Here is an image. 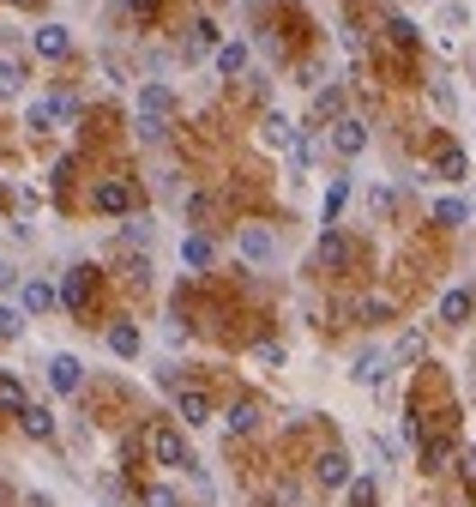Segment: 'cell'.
<instances>
[{"label": "cell", "mask_w": 476, "mask_h": 507, "mask_svg": "<svg viewBox=\"0 0 476 507\" xmlns=\"http://www.w3.org/2000/svg\"><path fill=\"white\" fill-rule=\"evenodd\" d=\"M67 49H73V31H67V24H37V55L42 61H67Z\"/></svg>", "instance_id": "cell-9"}, {"label": "cell", "mask_w": 476, "mask_h": 507, "mask_svg": "<svg viewBox=\"0 0 476 507\" xmlns=\"http://www.w3.org/2000/svg\"><path fill=\"white\" fill-rule=\"evenodd\" d=\"M471 218V205L458 200V194H446V200H435V223H446V230H458V223Z\"/></svg>", "instance_id": "cell-22"}, {"label": "cell", "mask_w": 476, "mask_h": 507, "mask_svg": "<svg viewBox=\"0 0 476 507\" xmlns=\"http://www.w3.org/2000/svg\"><path fill=\"white\" fill-rule=\"evenodd\" d=\"M19 423H24V435H31V441H49V435H55V411H49V405H24Z\"/></svg>", "instance_id": "cell-13"}, {"label": "cell", "mask_w": 476, "mask_h": 507, "mask_svg": "<svg viewBox=\"0 0 476 507\" xmlns=\"http://www.w3.org/2000/svg\"><path fill=\"white\" fill-rule=\"evenodd\" d=\"M24 405H31V399H24V386L13 381V375H0V411H6V417H19Z\"/></svg>", "instance_id": "cell-25"}, {"label": "cell", "mask_w": 476, "mask_h": 507, "mask_svg": "<svg viewBox=\"0 0 476 507\" xmlns=\"http://www.w3.org/2000/svg\"><path fill=\"white\" fill-rule=\"evenodd\" d=\"M133 6H139V13H151V0H133Z\"/></svg>", "instance_id": "cell-40"}, {"label": "cell", "mask_w": 476, "mask_h": 507, "mask_svg": "<svg viewBox=\"0 0 476 507\" xmlns=\"http://www.w3.org/2000/svg\"><path fill=\"white\" fill-rule=\"evenodd\" d=\"M91 200H97V212H133V187L127 182H103Z\"/></svg>", "instance_id": "cell-15"}, {"label": "cell", "mask_w": 476, "mask_h": 507, "mask_svg": "<svg viewBox=\"0 0 476 507\" xmlns=\"http://www.w3.org/2000/svg\"><path fill=\"white\" fill-rule=\"evenodd\" d=\"M314 260L326 266V272H337V266L350 260V242H344L337 230H326V236H319V248H314Z\"/></svg>", "instance_id": "cell-14"}, {"label": "cell", "mask_w": 476, "mask_h": 507, "mask_svg": "<svg viewBox=\"0 0 476 507\" xmlns=\"http://www.w3.org/2000/svg\"><path fill=\"white\" fill-rule=\"evenodd\" d=\"M332 151H337V158H362V151H368V122L337 115V122H332Z\"/></svg>", "instance_id": "cell-5"}, {"label": "cell", "mask_w": 476, "mask_h": 507, "mask_svg": "<svg viewBox=\"0 0 476 507\" xmlns=\"http://www.w3.org/2000/svg\"><path fill=\"white\" fill-rule=\"evenodd\" d=\"M24 507H55V502H49V495H31V502H24Z\"/></svg>", "instance_id": "cell-39"}, {"label": "cell", "mask_w": 476, "mask_h": 507, "mask_svg": "<svg viewBox=\"0 0 476 507\" xmlns=\"http://www.w3.org/2000/svg\"><path fill=\"white\" fill-rule=\"evenodd\" d=\"M471 290H446V296H440V321H446V326H464V321H471Z\"/></svg>", "instance_id": "cell-17"}, {"label": "cell", "mask_w": 476, "mask_h": 507, "mask_svg": "<svg viewBox=\"0 0 476 507\" xmlns=\"http://www.w3.org/2000/svg\"><path fill=\"white\" fill-rule=\"evenodd\" d=\"M169 109H175V91L151 79V85L139 91V115H151V122H169Z\"/></svg>", "instance_id": "cell-11"}, {"label": "cell", "mask_w": 476, "mask_h": 507, "mask_svg": "<svg viewBox=\"0 0 476 507\" xmlns=\"http://www.w3.org/2000/svg\"><path fill=\"white\" fill-rule=\"evenodd\" d=\"M440 176H453V182L464 176V151H458V145H453V151H440Z\"/></svg>", "instance_id": "cell-32"}, {"label": "cell", "mask_w": 476, "mask_h": 507, "mask_svg": "<svg viewBox=\"0 0 476 507\" xmlns=\"http://www.w3.org/2000/svg\"><path fill=\"white\" fill-rule=\"evenodd\" d=\"M24 321H31V314H24L19 303H0V339H6V345H13V339H24Z\"/></svg>", "instance_id": "cell-21"}, {"label": "cell", "mask_w": 476, "mask_h": 507, "mask_svg": "<svg viewBox=\"0 0 476 507\" xmlns=\"http://www.w3.org/2000/svg\"><path fill=\"white\" fill-rule=\"evenodd\" d=\"M422 350H428V339H422V332H404V339H398V363H422Z\"/></svg>", "instance_id": "cell-27"}, {"label": "cell", "mask_w": 476, "mask_h": 507, "mask_svg": "<svg viewBox=\"0 0 476 507\" xmlns=\"http://www.w3.org/2000/svg\"><path fill=\"white\" fill-rule=\"evenodd\" d=\"M181 260L193 266V272H205V266L218 260V248H211V236H187V242H181Z\"/></svg>", "instance_id": "cell-19"}, {"label": "cell", "mask_w": 476, "mask_h": 507, "mask_svg": "<svg viewBox=\"0 0 476 507\" xmlns=\"http://www.w3.org/2000/svg\"><path fill=\"white\" fill-rule=\"evenodd\" d=\"M386 31H392V37L404 42V49H410V42H417V24H410V19H392V24H386Z\"/></svg>", "instance_id": "cell-35"}, {"label": "cell", "mask_w": 476, "mask_h": 507, "mask_svg": "<svg viewBox=\"0 0 476 507\" xmlns=\"http://www.w3.org/2000/svg\"><path fill=\"white\" fill-rule=\"evenodd\" d=\"M109 350H115V357H139V326L115 321V326H109Z\"/></svg>", "instance_id": "cell-20"}, {"label": "cell", "mask_w": 476, "mask_h": 507, "mask_svg": "<svg viewBox=\"0 0 476 507\" xmlns=\"http://www.w3.org/2000/svg\"><path fill=\"white\" fill-rule=\"evenodd\" d=\"M314 484L319 489H350L356 477H350V453H319L314 459Z\"/></svg>", "instance_id": "cell-6"}, {"label": "cell", "mask_w": 476, "mask_h": 507, "mask_svg": "<svg viewBox=\"0 0 476 507\" xmlns=\"http://www.w3.org/2000/svg\"><path fill=\"white\" fill-rule=\"evenodd\" d=\"M211 42H218V31H211V24H193V42H187V55H205Z\"/></svg>", "instance_id": "cell-30"}, {"label": "cell", "mask_w": 476, "mask_h": 507, "mask_svg": "<svg viewBox=\"0 0 476 507\" xmlns=\"http://www.w3.org/2000/svg\"><path fill=\"white\" fill-rule=\"evenodd\" d=\"M145 507H181V502H175V489H163V484H151V489H145Z\"/></svg>", "instance_id": "cell-33"}, {"label": "cell", "mask_w": 476, "mask_h": 507, "mask_svg": "<svg viewBox=\"0 0 476 507\" xmlns=\"http://www.w3.org/2000/svg\"><path fill=\"white\" fill-rule=\"evenodd\" d=\"M254 429H259V405H254V399H241V405L229 411V435H254Z\"/></svg>", "instance_id": "cell-24"}, {"label": "cell", "mask_w": 476, "mask_h": 507, "mask_svg": "<svg viewBox=\"0 0 476 507\" xmlns=\"http://www.w3.org/2000/svg\"><path fill=\"white\" fill-rule=\"evenodd\" d=\"M55 303H60L55 285H42V278H24V285H19V308H24V314H49Z\"/></svg>", "instance_id": "cell-8"}, {"label": "cell", "mask_w": 476, "mask_h": 507, "mask_svg": "<svg viewBox=\"0 0 476 507\" xmlns=\"http://www.w3.org/2000/svg\"><path fill=\"white\" fill-rule=\"evenodd\" d=\"M73 115H79V97H42V103L24 109V127H31V133H49V127L73 122Z\"/></svg>", "instance_id": "cell-3"}, {"label": "cell", "mask_w": 476, "mask_h": 507, "mask_svg": "<svg viewBox=\"0 0 476 507\" xmlns=\"http://www.w3.org/2000/svg\"><path fill=\"white\" fill-rule=\"evenodd\" d=\"M19 285V272H13V266H0V290H13Z\"/></svg>", "instance_id": "cell-38"}, {"label": "cell", "mask_w": 476, "mask_h": 507, "mask_svg": "<svg viewBox=\"0 0 476 507\" xmlns=\"http://www.w3.org/2000/svg\"><path fill=\"white\" fill-rule=\"evenodd\" d=\"M344 200H350V182L337 176V182L326 187V205H319V218H326V230H332V223H337V212H344Z\"/></svg>", "instance_id": "cell-23"}, {"label": "cell", "mask_w": 476, "mask_h": 507, "mask_svg": "<svg viewBox=\"0 0 476 507\" xmlns=\"http://www.w3.org/2000/svg\"><path fill=\"white\" fill-rule=\"evenodd\" d=\"M362 321H392V303H386V296H368V303H362Z\"/></svg>", "instance_id": "cell-31"}, {"label": "cell", "mask_w": 476, "mask_h": 507, "mask_svg": "<svg viewBox=\"0 0 476 507\" xmlns=\"http://www.w3.org/2000/svg\"><path fill=\"white\" fill-rule=\"evenodd\" d=\"M223 73V79H236V73H247V42H223L218 49V61H211Z\"/></svg>", "instance_id": "cell-18"}, {"label": "cell", "mask_w": 476, "mask_h": 507, "mask_svg": "<svg viewBox=\"0 0 476 507\" xmlns=\"http://www.w3.org/2000/svg\"><path fill=\"white\" fill-rule=\"evenodd\" d=\"M350 507H374V477H356V484H350Z\"/></svg>", "instance_id": "cell-29"}, {"label": "cell", "mask_w": 476, "mask_h": 507, "mask_svg": "<svg viewBox=\"0 0 476 507\" xmlns=\"http://www.w3.org/2000/svg\"><path fill=\"white\" fill-rule=\"evenodd\" d=\"M49 386H55V393H79V386H85V363H79V357H67V350L49 357Z\"/></svg>", "instance_id": "cell-7"}, {"label": "cell", "mask_w": 476, "mask_h": 507, "mask_svg": "<svg viewBox=\"0 0 476 507\" xmlns=\"http://www.w3.org/2000/svg\"><path fill=\"white\" fill-rule=\"evenodd\" d=\"M314 115L319 122H326V115H344V91H337V85H326V91L314 97Z\"/></svg>", "instance_id": "cell-28"}, {"label": "cell", "mask_w": 476, "mask_h": 507, "mask_svg": "<svg viewBox=\"0 0 476 507\" xmlns=\"http://www.w3.org/2000/svg\"><path fill=\"white\" fill-rule=\"evenodd\" d=\"M254 357H259V363H265V368H278V363H283V345H259Z\"/></svg>", "instance_id": "cell-37"}, {"label": "cell", "mask_w": 476, "mask_h": 507, "mask_svg": "<svg viewBox=\"0 0 476 507\" xmlns=\"http://www.w3.org/2000/svg\"><path fill=\"white\" fill-rule=\"evenodd\" d=\"M121 236H127V242H151V223H145V218H127V230H121Z\"/></svg>", "instance_id": "cell-34"}, {"label": "cell", "mask_w": 476, "mask_h": 507, "mask_svg": "<svg viewBox=\"0 0 476 507\" xmlns=\"http://www.w3.org/2000/svg\"><path fill=\"white\" fill-rule=\"evenodd\" d=\"M151 459H157V466H169V471H193V447L181 441V429L157 423V429H151Z\"/></svg>", "instance_id": "cell-1"}, {"label": "cell", "mask_w": 476, "mask_h": 507, "mask_svg": "<svg viewBox=\"0 0 476 507\" xmlns=\"http://www.w3.org/2000/svg\"><path fill=\"white\" fill-rule=\"evenodd\" d=\"M236 248H241V260H247V266H272V260H278V236H272L265 223H241Z\"/></svg>", "instance_id": "cell-4"}, {"label": "cell", "mask_w": 476, "mask_h": 507, "mask_svg": "<svg viewBox=\"0 0 476 507\" xmlns=\"http://www.w3.org/2000/svg\"><path fill=\"white\" fill-rule=\"evenodd\" d=\"M392 363H398L392 350L368 345V350H356V363H350V381H356V386H374V393H380V386L392 381Z\"/></svg>", "instance_id": "cell-2"}, {"label": "cell", "mask_w": 476, "mask_h": 507, "mask_svg": "<svg viewBox=\"0 0 476 507\" xmlns=\"http://www.w3.org/2000/svg\"><path fill=\"white\" fill-rule=\"evenodd\" d=\"M24 79H31V73H24L19 61H0V97H24Z\"/></svg>", "instance_id": "cell-26"}, {"label": "cell", "mask_w": 476, "mask_h": 507, "mask_svg": "<svg viewBox=\"0 0 476 507\" xmlns=\"http://www.w3.org/2000/svg\"><path fill=\"white\" fill-rule=\"evenodd\" d=\"M259 140H265V145H278V151H290V145H296V122H290V115H278V109H272V115L259 122Z\"/></svg>", "instance_id": "cell-12"}, {"label": "cell", "mask_w": 476, "mask_h": 507, "mask_svg": "<svg viewBox=\"0 0 476 507\" xmlns=\"http://www.w3.org/2000/svg\"><path fill=\"white\" fill-rule=\"evenodd\" d=\"M175 417H181L187 429L211 423V399H205V393H193V386H181V393H175Z\"/></svg>", "instance_id": "cell-10"}, {"label": "cell", "mask_w": 476, "mask_h": 507, "mask_svg": "<svg viewBox=\"0 0 476 507\" xmlns=\"http://www.w3.org/2000/svg\"><path fill=\"white\" fill-rule=\"evenodd\" d=\"M85 296H91V266H73V272H67V285H60V303L85 308Z\"/></svg>", "instance_id": "cell-16"}, {"label": "cell", "mask_w": 476, "mask_h": 507, "mask_svg": "<svg viewBox=\"0 0 476 507\" xmlns=\"http://www.w3.org/2000/svg\"><path fill=\"white\" fill-rule=\"evenodd\" d=\"M428 97H435V109H458V97H453V85H440V79H435V91H428Z\"/></svg>", "instance_id": "cell-36"}]
</instances>
